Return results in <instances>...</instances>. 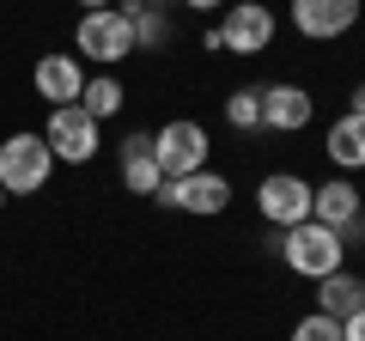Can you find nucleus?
<instances>
[{
	"mask_svg": "<svg viewBox=\"0 0 365 341\" xmlns=\"http://www.w3.org/2000/svg\"><path fill=\"white\" fill-rule=\"evenodd\" d=\"M280 263H287L292 275H304V280H323V275H341L347 244H341V232L304 220V225H287V232H280Z\"/></svg>",
	"mask_w": 365,
	"mask_h": 341,
	"instance_id": "nucleus-1",
	"label": "nucleus"
},
{
	"mask_svg": "<svg viewBox=\"0 0 365 341\" xmlns=\"http://www.w3.org/2000/svg\"><path fill=\"white\" fill-rule=\"evenodd\" d=\"M49 165L55 153L43 146V134H6L0 141V189L6 195H37L49 183Z\"/></svg>",
	"mask_w": 365,
	"mask_h": 341,
	"instance_id": "nucleus-2",
	"label": "nucleus"
},
{
	"mask_svg": "<svg viewBox=\"0 0 365 341\" xmlns=\"http://www.w3.org/2000/svg\"><path fill=\"white\" fill-rule=\"evenodd\" d=\"M153 158H158V177H195V170H207V128L189 122V116L165 122L153 134Z\"/></svg>",
	"mask_w": 365,
	"mask_h": 341,
	"instance_id": "nucleus-3",
	"label": "nucleus"
},
{
	"mask_svg": "<svg viewBox=\"0 0 365 341\" xmlns=\"http://www.w3.org/2000/svg\"><path fill=\"white\" fill-rule=\"evenodd\" d=\"M158 208H177V213H225L232 208V183L220 170H195V177H165L153 189Z\"/></svg>",
	"mask_w": 365,
	"mask_h": 341,
	"instance_id": "nucleus-4",
	"label": "nucleus"
},
{
	"mask_svg": "<svg viewBox=\"0 0 365 341\" xmlns=\"http://www.w3.org/2000/svg\"><path fill=\"white\" fill-rule=\"evenodd\" d=\"M73 43H79V55L116 67V61H128V55H134V25L116 13V6H104V13H86L73 25Z\"/></svg>",
	"mask_w": 365,
	"mask_h": 341,
	"instance_id": "nucleus-5",
	"label": "nucleus"
},
{
	"mask_svg": "<svg viewBox=\"0 0 365 341\" xmlns=\"http://www.w3.org/2000/svg\"><path fill=\"white\" fill-rule=\"evenodd\" d=\"M43 146H49L61 165H91V158H98V122H91L79 104H61V110H49Z\"/></svg>",
	"mask_w": 365,
	"mask_h": 341,
	"instance_id": "nucleus-6",
	"label": "nucleus"
},
{
	"mask_svg": "<svg viewBox=\"0 0 365 341\" xmlns=\"http://www.w3.org/2000/svg\"><path fill=\"white\" fill-rule=\"evenodd\" d=\"M256 208H262V220L268 225H304L311 220V183L304 177H292V170H268L256 183Z\"/></svg>",
	"mask_w": 365,
	"mask_h": 341,
	"instance_id": "nucleus-7",
	"label": "nucleus"
},
{
	"mask_svg": "<svg viewBox=\"0 0 365 341\" xmlns=\"http://www.w3.org/2000/svg\"><path fill=\"white\" fill-rule=\"evenodd\" d=\"M220 37V49H232V55H262L274 43V13L262 6V0H232L225 6V25L213 31Z\"/></svg>",
	"mask_w": 365,
	"mask_h": 341,
	"instance_id": "nucleus-8",
	"label": "nucleus"
},
{
	"mask_svg": "<svg viewBox=\"0 0 365 341\" xmlns=\"http://www.w3.org/2000/svg\"><path fill=\"white\" fill-rule=\"evenodd\" d=\"M292 25L317 43H335L359 25V0H292Z\"/></svg>",
	"mask_w": 365,
	"mask_h": 341,
	"instance_id": "nucleus-9",
	"label": "nucleus"
},
{
	"mask_svg": "<svg viewBox=\"0 0 365 341\" xmlns=\"http://www.w3.org/2000/svg\"><path fill=\"white\" fill-rule=\"evenodd\" d=\"M311 116H317V98L304 86H262V128L299 134Z\"/></svg>",
	"mask_w": 365,
	"mask_h": 341,
	"instance_id": "nucleus-10",
	"label": "nucleus"
},
{
	"mask_svg": "<svg viewBox=\"0 0 365 341\" xmlns=\"http://www.w3.org/2000/svg\"><path fill=\"white\" fill-rule=\"evenodd\" d=\"M31 79H37V98H49L55 110L61 104H79V92H86V73H79V61L73 55H43L37 67H31Z\"/></svg>",
	"mask_w": 365,
	"mask_h": 341,
	"instance_id": "nucleus-11",
	"label": "nucleus"
},
{
	"mask_svg": "<svg viewBox=\"0 0 365 341\" xmlns=\"http://www.w3.org/2000/svg\"><path fill=\"white\" fill-rule=\"evenodd\" d=\"M359 213H365V208H359V189H353L347 177H335V183H323V189H311V220L329 225V232H347Z\"/></svg>",
	"mask_w": 365,
	"mask_h": 341,
	"instance_id": "nucleus-12",
	"label": "nucleus"
},
{
	"mask_svg": "<svg viewBox=\"0 0 365 341\" xmlns=\"http://www.w3.org/2000/svg\"><path fill=\"white\" fill-rule=\"evenodd\" d=\"M317 287H323V292H317V311L335 317V323H347L353 311H365V280L347 275V268H341V275H323Z\"/></svg>",
	"mask_w": 365,
	"mask_h": 341,
	"instance_id": "nucleus-13",
	"label": "nucleus"
},
{
	"mask_svg": "<svg viewBox=\"0 0 365 341\" xmlns=\"http://www.w3.org/2000/svg\"><path fill=\"white\" fill-rule=\"evenodd\" d=\"M122 183L134 195H153L165 177H158V158H153V134H128L122 141Z\"/></svg>",
	"mask_w": 365,
	"mask_h": 341,
	"instance_id": "nucleus-14",
	"label": "nucleus"
},
{
	"mask_svg": "<svg viewBox=\"0 0 365 341\" xmlns=\"http://www.w3.org/2000/svg\"><path fill=\"white\" fill-rule=\"evenodd\" d=\"M116 13L134 25V49H165V43H170V19H165V6H140V0H122Z\"/></svg>",
	"mask_w": 365,
	"mask_h": 341,
	"instance_id": "nucleus-15",
	"label": "nucleus"
},
{
	"mask_svg": "<svg viewBox=\"0 0 365 341\" xmlns=\"http://www.w3.org/2000/svg\"><path fill=\"white\" fill-rule=\"evenodd\" d=\"M329 158L341 170H365V116H341L329 128Z\"/></svg>",
	"mask_w": 365,
	"mask_h": 341,
	"instance_id": "nucleus-16",
	"label": "nucleus"
},
{
	"mask_svg": "<svg viewBox=\"0 0 365 341\" xmlns=\"http://www.w3.org/2000/svg\"><path fill=\"white\" fill-rule=\"evenodd\" d=\"M122 86H116V73H104V79H86V92H79V110H86L91 122H104V116H116L122 110Z\"/></svg>",
	"mask_w": 365,
	"mask_h": 341,
	"instance_id": "nucleus-17",
	"label": "nucleus"
},
{
	"mask_svg": "<svg viewBox=\"0 0 365 341\" xmlns=\"http://www.w3.org/2000/svg\"><path fill=\"white\" fill-rule=\"evenodd\" d=\"M225 122H232V128H262V86H237L232 98H225Z\"/></svg>",
	"mask_w": 365,
	"mask_h": 341,
	"instance_id": "nucleus-18",
	"label": "nucleus"
},
{
	"mask_svg": "<svg viewBox=\"0 0 365 341\" xmlns=\"http://www.w3.org/2000/svg\"><path fill=\"white\" fill-rule=\"evenodd\" d=\"M292 341H341V323H335V317H323V311H311V317H299Z\"/></svg>",
	"mask_w": 365,
	"mask_h": 341,
	"instance_id": "nucleus-19",
	"label": "nucleus"
},
{
	"mask_svg": "<svg viewBox=\"0 0 365 341\" xmlns=\"http://www.w3.org/2000/svg\"><path fill=\"white\" fill-rule=\"evenodd\" d=\"M341 341H365V311H353L347 323H341Z\"/></svg>",
	"mask_w": 365,
	"mask_h": 341,
	"instance_id": "nucleus-20",
	"label": "nucleus"
},
{
	"mask_svg": "<svg viewBox=\"0 0 365 341\" xmlns=\"http://www.w3.org/2000/svg\"><path fill=\"white\" fill-rule=\"evenodd\" d=\"M347 116H365V79L353 86V110H347Z\"/></svg>",
	"mask_w": 365,
	"mask_h": 341,
	"instance_id": "nucleus-21",
	"label": "nucleus"
},
{
	"mask_svg": "<svg viewBox=\"0 0 365 341\" xmlns=\"http://www.w3.org/2000/svg\"><path fill=\"white\" fill-rule=\"evenodd\" d=\"M79 6H86V13H104V6H110V0H79Z\"/></svg>",
	"mask_w": 365,
	"mask_h": 341,
	"instance_id": "nucleus-22",
	"label": "nucleus"
},
{
	"mask_svg": "<svg viewBox=\"0 0 365 341\" xmlns=\"http://www.w3.org/2000/svg\"><path fill=\"white\" fill-rule=\"evenodd\" d=\"M189 6H201V13H207V6H225V0H189Z\"/></svg>",
	"mask_w": 365,
	"mask_h": 341,
	"instance_id": "nucleus-23",
	"label": "nucleus"
},
{
	"mask_svg": "<svg viewBox=\"0 0 365 341\" xmlns=\"http://www.w3.org/2000/svg\"><path fill=\"white\" fill-rule=\"evenodd\" d=\"M140 6H165V0H140Z\"/></svg>",
	"mask_w": 365,
	"mask_h": 341,
	"instance_id": "nucleus-24",
	"label": "nucleus"
},
{
	"mask_svg": "<svg viewBox=\"0 0 365 341\" xmlns=\"http://www.w3.org/2000/svg\"><path fill=\"white\" fill-rule=\"evenodd\" d=\"M0 208H6V189H0Z\"/></svg>",
	"mask_w": 365,
	"mask_h": 341,
	"instance_id": "nucleus-25",
	"label": "nucleus"
}]
</instances>
